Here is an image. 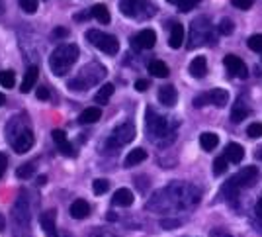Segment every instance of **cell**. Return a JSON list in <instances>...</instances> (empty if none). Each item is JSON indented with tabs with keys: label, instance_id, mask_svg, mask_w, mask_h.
I'll return each instance as SVG.
<instances>
[{
	"label": "cell",
	"instance_id": "cell-29",
	"mask_svg": "<svg viewBox=\"0 0 262 237\" xmlns=\"http://www.w3.org/2000/svg\"><path fill=\"white\" fill-rule=\"evenodd\" d=\"M149 73L157 78H164V76H168V67H166V63L157 59V61L149 63Z\"/></svg>",
	"mask_w": 262,
	"mask_h": 237
},
{
	"label": "cell",
	"instance_id": "cell-50",
	"mask_svg": "<svg viewBox=\"0 0 262 237\" xmlns=\"http://www.w3.org/2000/svg\"><path fill=\"white\" fill-rule=\"evenodd\" d=\"M4 102H6V98H4V94H2V92H0V106H2V104H4Z\"/></svg>",
	"mask_w": 262,
	"mask_h": 237
},
{
	"label": "cell",
	"instance_id": "cell-8",
	"mask_svg": "<svg viewBox=\"0 0 262 237\" xmlns=\"http://www.w3.org/2000/svg\"><path fill=\"white\" fill-rule=\"evenodd\" d=\"M133 139H135V125L131 124V122H124V124L118 125V127L113 129L108 145H110V147H122V145L133 141Z\"/></svg>",
	"mask_w": 262,
	"mask_h": 237
},
{
	"label": "cell",
	"instance_id": "cell-22",
	"mask_svg": "<svg viewBox=\"0 0 262 237\" xmlns=\"http://www.w3.org/2000/svg\"><path fill=\"white\" fill-rule=\"evenodd\" d=\"M208 73V61L206 57H196L194 61L190 63V75L194 78H203Z\"/></svg>",
	"mask_w": 262,
	"mask_h": 237
},
{
	"label": "cell",
	"instance_id": "cell-11",
	"mask_svg": "<svg viewBox=\"0 0 262 237\" xmlns=\"http://www.w3.org/2000/svg\"><path fill=\"white\" fill-rule=\"evenodd\" d=\"M120 10L127 18H143L145 14L141 10H147V2L145 0H122Z\"/></svg>",
	"mask_w": 262,
	"mask_h": 237
},
{
	"label": "cell",
	"instance_id": "cell-3",
	"mask_svg": "<svg viewBox=\"0 0 262 237\" xmlns=\"http://www.w3.org/2000/svg\"><path fill=\"white\" fill-rule=\"evenodd\" d=\"M76 59H78V47L75 43H63V45H59L57 49L51 53L49 69L53 71V75L65 76L73 69Z\"/></svg>",
	"mask_w": 262,
	"mask_h": 237
},
{
	"label": "cell",
	"instance_id": "cell-52",
	"mask_svg": "<svg viewBox=\"0 0 262 237\" xmlns=\"http://www.w3.org/2000/svg\"><path fill=\"white\" fill-rule=\"evenodd\" d=\"M166 2H170V4H178L180 0H166Z\"/></svg>",
	"mask_w": 262,
	"mask_h": 237
},
{
	"label": "cell",
	"instance_id": "cell-48",
	"mask_svg": "<svg viewBox=\"0 0 262 237\" xmlns=\"http://www.w3.org/2000/svg\"><path fill=\"white\" fill-rule=\"evenodd\" d=\"M45 180H47V176L41 175V176L38 178V185H39V187H43V185H45Z\"/></svg>",
	"mask_w": 262,
	"mask_h": 237
},
{
	"label": "cell",
	"instance_id": "cell-21",
	"mask_svg": "<svg viewBox=\"0 0 262 237\" xmlns=\"http://www.w3.org/2000/svg\"><path fill=\"white\" fill-rule=\"evenodd\" d=\"M182 43H184V25L174 24L172 25V30H170L168 45H170L172 49H178V47H182Z\"/></svg>",
	"mask_w": 262,
	"mask_h": 237
},
{
	"label": "cell",
	"instance_id": "cell-10",
	"mask_svg": "<svg viewBox=\"0 0 262 237\" xmlns=\"http://www.w3.org/2000/svg\"><path fill=\"white\" fill-rule=\"evenodd\" d=\"M256 180H258V169H256L254 165H249V167L241 169L237 175L231 178V182H233L237 188L254 187V185H256Z\"/></svg>",
	"mask_w": 262,
	"mask_h": 237
},
{
	"label": "cell",
	"instance_id": "cell-27",
	"mask_svg": "<svg viewBox=\"0 0 262 237\" xmlns=\"http://www.w3.org/2000/svg\"><path fill=\"white\" fill-rule=\"evenodd\" d=\"M90 14H92V18H96L100 24H110V10H108L106 4H94Z\"/></svg>",
	"mask_w": 262,
	"mask_h": 237
},
{
	"label": "cell",
	"instance_id": "cell-26",
	"mask_svg": "<svg viewBox=\"0 0 262 237\" xmlns=\"http://www.w3.org/2000/svg\"><path fill=\"white\" fill-rule=\"evenodd\" d=\"M145 159H147V151L137 147V149H133L127 153V157H125V167H135V165L143 163Z\"/></svg>",
	"mask_w": 262,
	"mask_h": 237
},
{
	"label": "cell",
	"instance_id": "cell-49",
	"mask_svg": "<svg viewBox=\"0 0 262 237\" xmlns=\"http://www.w3.org/2000/svg\"><path fill=\"white\" fill-rule=\"evenodd\" d=\"M2 229H4V218L0 216V231H2Z\"/></svg>",
	"mask_w": 262,
	"mask_h": 237
},
{
	"label": "cell",
	"instance_id": "cell-32",
	"mask_svg": "<svg viewBox=\"0 0 262 237\" xmlns=\"http://www.w3.org/2000/svg\"><path fill=\"white\" fill-rule=\"evenodd\" d=\"M227 167H229V161H227V157H225V155L217 157V159L213 161V175H223L225 171H227Z\"/></svg>",
	"mask_w": 262,
	"mask_h": 237
},
{
	"label": "cell",
	"instance_id": "cell-7",
	"mask_svg": "<svg viewBox=\"0 0 262 237\" xmlns=\"http://www.w3.org/2000/svg\"><path fill=\"white\" fill-rule=\"evenodd\" d=\"M14 235H20V229L30 237V210H27V200L20 196L16 206H14Z\"/></svg>",
	"mask_w": 262,
	"mask_h": 237
},
{
	"label": "cell",
	"instance_id": "cell-39",
	"mask_svg": "<svg viewBox=\"0 0 262 237\" xmlns=\"http://www.w3.org/2000/svg\"><path fill=\"white\" fill-rule=\"evenodd\" d=\"M22 10H25L27 14H34L38 12V0H18Z\"/></svg>",
	"mask_w": 262,
	"mask_h": 237
},
{
	"label": "cell",
	"instance_id": "cell-30",
	"mask_svg": "<svg viewBox=\"0 0 262 237\" xmlns=\"http://www.w3.org/2000/svg\"><path fill=\"white\" fill-rule=\"evenodd\" d=\"M112 94H113V85H104V87L94 94V102H98V104H106L108 100L112 98Z\"/></svg>",
	"mask_w": 262,
	"mask_h": 237
},
{
	"label": "cell",
	"instance_id": "cell-46",
	"mask_svg": "<svg viewBox=\"0 0 262 237\" xmlns=\"http://www.w3.org/2000/svg\"><path fill=\"white\" fill-rule=\"evenodd\" d=\"M53 36H57V38H65V36H69V30H65V28H57V30L53 32Z\"/></svg>",
	"mask_w": 262,
	"mask_h": 237
},
{
	"label": "cell",
	"instance_id": "cell-19",
	"mask_svg": "<svg viewBox=\"0 0 262 237\" xmlns=\"http://www.w3.org/2000/svg\"><path fill=\"white\" fill-rule=\"evenodd\" d=\"M51 138L57 143V147H59V151H61L63 155H75V153H73V147H71V143H69V139H67L63 129H53Z\"/></svg>",
	"mask_w": 262,
	"mask_h": 237
},
{
	"label": "cell",
	"instance_id": "cell-40",
	"mask_svg": "<svg viewBox=\"0 0 262 237\" xmlns=\"http://www.w3.org/2000/svg\"><path fill=\"white\" fill-rule=\"evenodd\" d=\"M252 2L254 0H231V4L235 8H239V10H249L250 6H252Z\"/></svg>",
	"mask_w": 262,
	"mask_h": 237
},
{
	"label": "cell",
	"instance_id": "cell-18",
	"mask_svg": "<svg viewBox=\"0 0 262 237\" xmlns=\"http://www.w3.org/2000/svg\"><path fill=\"white\" fill-rule=\"evenodd\" d=\"M176 100H178V92L172 85H166V87L159 88V102L164 106H174Z\"/></svg>",
	"mask_w": 262,
	"mask_h": 237
},
{
	"label": "cell",
	"instance_id": "cell-1",
	"mask_svg": "<svg viewBox=\"0 0 262 237\" xmlns=\"http://www.w3.org/2000/svg\"><path fill=\"white\" fill-rule=\"evenodd\" d=\"M200 202V192L190 185H170L168 188L159 190L153 200L147 204L151 210H182V208H190L194 204Z\"/></svg>",
	"mask_w": 262,
	"mask_h": 237
},
{
	"label": "cell",
	"instance_id": "cell-5",
	"mask_svg": "<svg viewBox=\"0 0 262 237\" xmlns=\"http://www.w3.org/2000/svg\"><path fill=\"white\" fill-rule=\"evenodd\" d=\"M86 39L96 49L104 51L108 55H115L120 51V41L112 34H106V32H100V30H90V32H86Z\"/></svg>",
	"mask_w": 262,
	"mask_h": 237
},
{
	"label": "cell",
	"instance_id": "cell-51",
	"mask_svg": "<svg viewBox=\"0 0 262 237\" xmlns=\"http://www.w3.org/2000/svg\"><path fill=\"white\" fill-rule=\"evenodd\" d=\"M217 237H231V235H227V233H215Z\"/></svg>",
	"mask_w": 262,
	"mask_h": 237
},
{
	"label": "cell",
	"instance_id": "cell-33",
	"mask_svg": "<svg viewBox=\"0 0 262 237\" xmlns=\"http://www.w3.org/2000/svg\"><path fill=\"white\" fill-rule=\"evenodd\" d=\"M108 188H110V182L106 180V178H96L94 182H92V192L94 194H104V192H108Z\"/></svg>",
	"mask_w": 262,
	"mask_h": 237
},
{
	"label": "cell",
	"instance_id": "cell-23",
	"mask_svg": "<svg viewBox=\"0 0 262 237\" xmlns=\"http://www.w3.org/2000/svg\"><path fill=\"white\" fill-rule=\"evenodd\" d=\"M225 157H227V161L229 163H241L243 161V157H245V149L239 145V143H229L227 145V149H225Z\"/></svg>",
	"mask_w": 262,
	"mask_h": 237
},
{
	"label": "cell",
	"instance_id": "cell-15",
	"mask_svg": "<svg viewBox=\"0 0 262 237\" xmlns=\"http://www.w3.org/2000/svg\"><path fill=\"white\" fill-rule=\"evenodd\" d=\"M39 224H41L47 237H59L57 235V227H55V212H43L39 218Z\"/></svg>",
	"mask_w": 262,
	"mask_h": 237
},
{
	"label": "cell",
	"instance_id": "cell-9",
	"mask_svg": "<svg viewBox=\"0 0 262 237\" xmlns=\"http://www.w3.org/2000/svg\"><path fill=\"white\" fill-rule=\"evenodd\" d=\"M147 129H149L151 136L155 138H162L170 131V125H168V118H162V116H157L153 110H147Z\"/></svg>",
	"mask_w": 262,
	"mask_h": 237
},
{
	"label": "cell",
	"instance_id": "cell-34",
	"mask_svg": "<svg viewBox=\"0 0 262 237\" xmlns=\"http://www.w3.org/2000/svg\"><path fill=\"white\" fill-rule=\"evenodd\" d=\"M34 171H36L34 163H25L24 167H20V169L16 171V176H18V178H30V176L34 175Z\"/></svg>",
	"mask_w": 262,
	"mask_h": 237
},
{
	"label": "cell",
	"instance_id": "cell-4",
	"mask_svg": "<svg viewBox=\"0 0 262 237\" xmlns=\"http://www.w3.org/2000/svg\"><path fill=\"white\" fill-rule=\"evenodd\" d=\"M104 76H106V69L102 65H98V63H90V65L80 69L78 76L69 83V87L73 88V90H86L88 87L100 83Z\"/></svg>",
	"mask_w": 262,
	"mask_h": 237
},
{
	"label": "cell",
	"instance_id": "cell-42",
	"mask_svg": "<svg viewBox=\"0 0 262 237\" xmlns=\"http://www.w3.org/2000/svg\"><path fill=\"white\" fill-rule=\"evenodd\" d=\"M38 98L39 100H49V88H45V87L38 88Z\"/></svg>",
	"mask_w": 262,
	"mask_h": 237
},
{
	"label": "cell",
	"instance_id": "cell-53",
	"mask_svg": "<svg viewBox=\"0 0 262 237\" xmlns=\"http://www.w3.org/2000/svg\"><path fill=\"white\" fill-rule=\"evenodd\" d=\"M260 159H262V151H260Z\"/></svg>",
	"mask_w": 262,
	"mask_h": 237
},
{
	"label": "cell",
	"instance_id": "cell-2",
	"mask_svg": "<svg viewBox=\"0 0 262 237\" xmlns=\"http://www.w3.org/2000/svg\"><path fill=\"white\" fill-rule=\"evenodd\" d=\"M6 136L10 139V145L16 153H27L34 147V131L27 124V120L22 116H16L12 122L6 127Z\"/></svg>",
	"mask_w": 262,
	"mask_h": 237
},
{
	"label": "cell",
	"instance_id": "cell-43",
	"mask_svg": "<svg viewBox=\"0 0 262 237\" xmlns=\"http://www.w3.org/2000/svg\"><path fill=\"white\" fill-rule=\"evenodd\" d=\"M6 165H8V159H6V155H4V153H0V176L4 175V171H6Z\"/></svg>",
	"mask_w": 262,
	"mask_h": 237
},
{
	"label": "cell",
	"instance_id": "cell-41",
	"mask_svg": "<svg viewBox=\"0 0 262 237\" xmlns=\"http://www.w3.org/2000/svg\"><path fill=\"white\" fill-rule=\"evenodd\" d=\"M206 104H210L208 94H200V96H196V98H194V106H196V108H201V106H206Z\"/></svg>",
	"mask_w": 262,
	"mask_h": 237
},
{
	"label": "cell",
	"instance_id": "cell-37",
	"mask_svg": "<svg viewBox=\"0 0 262 237\" xmlns=\"http://www.w3.org/2000/svg\"><path fill=\"white\" fill-rule=\"evenodd\" d=\"M249 47L252 51H256V53H260L262 51V34H254V36H250Z\"/></svg>",
	"mask_w": 262,
	"mask_h": 237
},
{
	"label": "cell",
	"instance_id": "cell-35",
	"mask_svg": "<svg viewBox=\"0 0 262 237\" xmlns=\"http://www.w3.org/2000/svg\"><path fill=\"white\" fill-rule=\"evenodd\" d=\"M247 136L252 139H258L262 138V124L260 122H252V124L247 127Z\"/></svg>",
	"mask_w": 262,
	"mask_h": 237
},
{
	"label": "cell",
	"instance_id": "cell-45",
	"mask_svg": "<svg viewBox=\"0 0 262 237\" xmlns=\"http://www.w3.org/2000/svg\"><path fill=\"white\" fill-rule=\"evenodd\" d=\"M135 88H137L139 92H145V90H147V88H149V83H147V81H143V78H141V81H137V83H135Z\"/></svg>",
	"mask_w": 262,
	"mask_h": 237
},
{
	"label": "cell",
	"instance_id": "cell-47",
	"mask_svg": "<svg viewBox=\"0 0 262 237\" xmlns=\"http://www.w3.org/2000/svg\"><path fill=\"white\" fill-rule=\"evenodd\" d=\"M254 214H256L258 218H262V196L258 198V202H256V206H254Z\"/></svg>",
	"mask_w": 262,
	"mask_h": 237
},
{
	"label": "cell",
	"instance_id": "cell-44",
	"mask_svg": "<svg viewBox=\"0 0 262 237\" xmlns=\"http://www.w3.org/2000/svg\"><path fill=\"white\" fill-rule=\"evenodd\" d=\"M161 225L162 227H176V225H180V220H162Z\"/></svg>",
	"mask_w": 262,
	"mask_h": 237
},
{
	"label": "cell",
	"instance_id": "cell-25",
	"mask_svg": "<svg viewBox=\"0 0 262 237\" xmlns=\"http://www.w3.org/2000/svg\"><path fill=\"white\" fill-rule=\"evenodd\" d=\"M100 118H102V110L96 108V106H92V108H86L84 112L78 116V122L80 124H96Z\"/></svg>",
	"mask_w": 262,
	"mask_h": 237
},
{
	"label": "cell",
	"instance_id": "cell-13",
	"mask_svg": "<svg viewBox=\"0 0 262 237\" xmlns=\"http://www.w3.org/2000/svg\"><path fill=\"white\" fill-rule=\"evenodd\" d=\"M131 41H133V47L137 49H153L157 43V34L153 30H141Z\"/></svg>",
	"mask_w": 262,
	"mask_h": 237
},
{
	"label": "cell",
	"instance_id": "cell-20",
	"mask_svg": "<svg viewBox=\"0 0 262 237\" xmlns=\"http://www.w3.org/2000/svg\"><path fill=\"white\" fill-rule=\"evenodd\" d=\"M88 214H90V206H88L86 200H75L71 204V216L75 220H84V218H88Z\"/></svg>",
	"mask_w": 262,
	"mask_h": 237
},
{
	"label": "cell",
	"instance_id": "cell-36",
	"mask_svg": "<svg viewBox=\"0 0 262 237\" xmlns=\"http://www.w3.org/2000/svg\"><path fill=\"white\" fill-rule=\"evenodd\" d=\"M233 30H235V25H233V22H231L229 18H223V20L219 22V34H221V36H231Z\"/></svg>",
	"mask_w": 262,
	"mask_h": 237
},
{
	"label": "cell",
	"instance_id": "cell-38",
	"mask_svg": "<svg viewBox=\"0 0 262 237\" xmlns=\"http://www.w3.org/2000/svg\"><path fill=\"white\" fill-rule=\"evenodd\" d=\"M198 4H200V0H180V2H178V10H180V12H190V10H194Z\"/></svg>",
	"mask_w": 262,
	"mask_h": 237
},
{
	"label": "cell",
	"instance_id": "cell-16",
	"mask_svg": "<svg viewBox=\"0 0 262 237\" xmlns=\"http://www.w3.org/2000/svg\"><path fill=\"white\" fill-rule=\"evenodd\" d=\"M208 100L217 108H225L229 104V92L225 88H213L212 92H208Z\"/></svg>",
	"mask_w": 262,
	"mask_h": 237
},
{
	"label": "cell",
	"instance_id": "cell-12",
	"mask_svg": "<svg viewBox=\"0 0 262 237\" xmlns=\"http://www.w3.org/2000/svg\"><path fill=\"white\" fill-rule=\"evenodd\" d=\"M223 65L229 71L227 75H237L239 78H247V67H245V63H243L241 57H237V55H225Z\"/></svg>",
	"mask_w": 262,
	"mask_h": 237
},
{
	"label": "cell",
	"instance_id": "cell-24",
	"mask_svg": "<svg viewBox=\"0 0 262 237\" xmlns=\"http://www.w3.org/2000/svg\"><path fill=\"white\" fill-rule=\"evenodd\" d=\"M200 145L203 151H213L219 145V136L213 131H203L200 136Z\"/></svg>",
	"mask_w": 262,
	"mask_h": 237
},
{
	"label": "cell",
	"instance_id": "cell-17",
	"mask_svg": "<svg viewBox=\"0 0 262 237\" xmlns=\"http://www.w3.org/2000/svg\"><path fill=\"white\" fill-rule=\"evenodd\" d=\"M38 76H39V69L36 67V65H32V67L25 71L24 81H22V87H20V90H22L24 94H27L32 88L36 87V83H38Z\"/></svg>",
	"mask_w": 262,
	"mask_h": 237
},
{
	"label": "cell",
	"instance_id": "cell-31",
	"mask_svg": "<svg viewBox=\"0 0 262 237\" xmlns=\"http://www.w3.org/2000/svg\"><path fill=\"white\" fill-rule=\"evenodd\" d=\"M16 85V75L14 71H0V87L12 88Z\"/></svg>",
	"mask_w": 262,
	"mask_h": 237
},
{
	"label": "cell",
	"instance_id": "cell-6",
	"mask_svg": "<svg viewBox=\"0 0 262 237\" xmlns=\"http://www.w3.org/2000/svg\"><path fill=\"white\" fill-rule=\"evenodd\" d=\"M206 41H212V24L208 18H196L190 25V43L188 47L194 49L198 45H203Z\"/></svg>",
	"mask_w": 262,
	"mask_h": 237
},
{
	"label": "cell",
	"instance_id": "cell-28",
	"mask_svg": "<svg viewBox=\"0 0 262 237\" xmlns=\"http://www.w3.org/2000/svg\"><path fill=\"white\" fill-rule=\"evenodd\" d=\"M249 116V108L243 104V100H237V104L233 106V110H231V120L239 124V122H243L245 118Z\"/></svg>",
	"mask_w": 262,
	"mask_h": 237
},
{
	"label": "cell",
	"instance_id": "cell-14",
	"mask_svg": "<svg viewBox=\"0 0 262 237\" xmlns=\"http://www.w3.org/2000/svg\"><path fill=\"white\" fill-rule=\"evenodd\" d=\"M133 192L129 190V188H120V190H115V194H113L112 198V204L113 206H120V208H127V206H131L133 204Z\"/></svg>",
	"mask_w": 262,
	"mask_h": 237
}]
</instances>
